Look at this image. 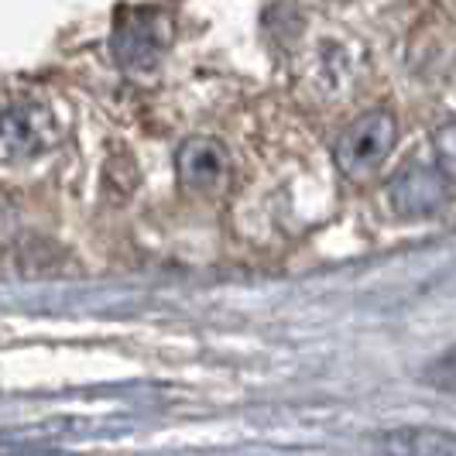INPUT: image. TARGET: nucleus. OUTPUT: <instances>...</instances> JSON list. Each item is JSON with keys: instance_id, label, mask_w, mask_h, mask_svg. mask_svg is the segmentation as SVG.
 Masks as SVG:
<instances>
[{"instance_id": "f257e3e1", "label": "nucleus", "mask_w": 456, "mask_h": 456, "mask_svg": "<svg viewBox=\"0 0 456 456\" xmlns=\"http://www.w3.org/2000/svg\"><path fill=\"white\" fill-rule=\"evenodd\" d=\"M395 144H398L395 114L370 110V114L357 117L340 134L337 148H333V161L346 179H367L395 151Z\"/></svg>"}, {"instance_id": "f03ea898", "label": "nucleus", "mask_w": 456, "mask_h": 456, "mask_svg": "<svg viewBox=\"0 0 456 456\" xmlns=\"http://www.w3.org/2000/svg\"><path fill=\"white\" fill-rule=\"evenodd\" d=\"M172 45V21L159 7H120L114 28V55L124 69L155 66Z\"/></svg>"}, {"instance_id": "7ed1b4c3", "label": "nucleus", "mask_w": 456, "mask_h": 456, "mask_svg": "<svg viewBox=\"0 0 456 456\" xmlns=\"http://www.w3.org/2000/svg\"><path fill=\"white\" fill-rule=\"evenodd\" d=\"M388 200L398 216L422 220V216H433L446 206L450 179L436 165H411L388 183Z\"/></svg>"}, {"instance_id": "20e7f679", "label": "nucleus", "mask_w": 456, "mask_h": 456, "mask_svg": "<svg viewBox=\"0 0 456 456\" xmlns=\"http://www.w3.org/2000/svg\"><path fill=\"white\" fill-rule=\"evenodd\" d=\"M175 168H179V183L185 189L213 192L227 172V151L213 137H189L175 155Z\"/></svg>"}, {"instance_id": "39448f33", "label": "nucleus", "mask_w": 456, "mask_h": 456, "mask_svg": "<svg viewBox=\"0 0 456 456\" xmlns=\"http://www.w3.org/2000/svg\"><path fill=\"white\" fill-rule=\"evenodd\" d=\"M0 141L18 151V155H35L48 148L55 141V124H52V114L42 110V107H31V103H21V107H7L0 114Z\"/></svg>"}, {"instance_id": "423d86ee", "label": "nucleus", "mask_w": 456, "mask_h": 456, "mask_svg": "<svg viewBox=\"0 0 456 456\" xmlns=\"http://www.w3.org/2000/svg\"><path fill=\"white\" fill-rule=\"evenodd\" d=\"M385 456H456V433L433 426H405L381 436Z\"/></svg>"}, {"instance_id": "0eeeda50", "label": "nucleus", "mask_w": 456, "mask_h": 456, "mask_svg": "<svg viewBox=\"0 0 456 456\" xmlns=\"http://www.w3.org/2000/svg\"><path fill=\"white\" fill-rule=\"evenodd\" d=\"M433 155H436V168L446 179H456V120L443 124L433 134Z\"/></svg>"}]
</instances>
